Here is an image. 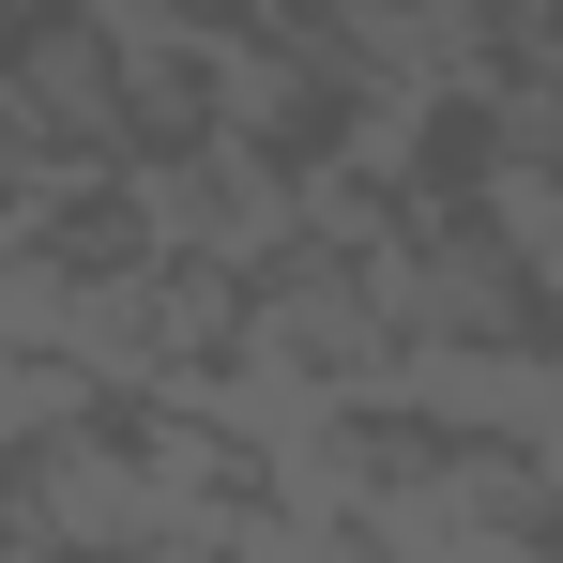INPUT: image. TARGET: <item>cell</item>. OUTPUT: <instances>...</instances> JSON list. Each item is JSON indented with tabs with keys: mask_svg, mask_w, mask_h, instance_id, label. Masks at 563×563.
<instances>
[{
	"mask_svg": "<svg viewBox=\"0 0 563 563\" xmlns=\"http://www.w3.org/2000/svg\"><path fill=\"white\" fill-rule=\"evenodd\" d=\"M137 533H184L153 442L77 427V442H31L15 457V563H92V549H137Z\"/></svg>",
	"mask_w": 563,
	"mask_h": 563,
	"instance_id": "obj_1",
	"label": "cell"
},
{
	"mask_svg": "<svg viewBox=\"0 0 563 563\" xmlns=\"http://www.w3.org/2000/svg\"><path fill=\"white\" fill-rule=\"evenodd\" d=\"M77 427H92V380L62 366V351H15V457L31 442H77Z\"/></svg>",
	"mask_w": 563,
	"mask_h": 563,
	"instance_id": "obj_2",
	"label": "cell"
},
{
	"mask_svg": "<svg viewBox=\"0 0 563 563\" xmlns=\"http://www.w3.org/2000/svg\"><path fill=\"white\" fill-rule=\"evenodd\" d=\"M518 457H533V472L563 487V351H549V380H533V442H518Z\"/></svg>",
	"mask_w": 563,
	"mask_h": 563,
	"instance_id": "obj_3",
	"label": "cell"
},
{
	"mask_svg": "<svg viewBox=\"0 0 563 563\" xmlns=\"http://www.w3.org/2000/svg\"><path fill=\"white\" fill-rule=\"evenodd\" d=\"M92 563H229L213 533H137V549H92Z\"/></svg>",
	"mask_w": 563,
	"mask_h": 563,
	"instance_id": "obj_4",
	"label": "cell"
}]
</instances>
